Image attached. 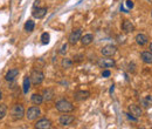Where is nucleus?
I'll list each match as a JSON object with an SVG mask.
<instances>
[{"label":"nucleus","mask_w":152,"mask_h":129,"mask_svg":"<svg viewBox=\"0 0 152 129\" xmlns=\"http://www.w3.org/2000/svg\"><path fill=\"white\" fill-rule=\"evenodd\" d=\"M81 36H82V30L81 28H76V30H74L73 32L70 33V35L68 38V41H69L70 45L74 46V45H76L81 40Z\"/></svg>","instance_id":"5"},{"label":"nucleus","mask_w":152,"mask_h":129,"mask_svg":"<svg viewBox=\"0 0 152 129\" xmlns=\"http://www.w3.org/2000/svg\"><path fill=\"white\" fill-rule=\"evenodd\" d=\"M41 115V109L39 108V106H32L27 109V112L25 113V116L27 117L28 121H34L36 120L39 116Z\"/></svg>","instance_id":"4"},{"label":"nucleus","mask_w":152,"mask_h":129,"mask_svg":"<svg viewBox=\"0 0 152 129\" xmlns=\"http://www.w3.org/2000/svg\"><path fill=\"white\" fill-rule=\"evenodd\" d=\"M125 2H126V6H128L129 8H133V1H132V0H126Z\"/></svg>","instance_id":"28"},{"label":"nucleus","mask_w":152,"mask_h":129,"mask_svg":"<svg viewBox=\"0 0 152 129\" xmlns=\"http://www.w3.org/2000/svg\"><path fill=\"white\" fill-rule=\"evenodd\" d=\"M94 41V35L92 34H86L83 36H81V42L83 46H88Z\"/></svg>","instance_id":"18"},{"label":"nucleus","mask_w":152,"mask_h":129,"mask_svg":"<svg viewBox=\"0 0 152 129\" xmlns=\"http://www.w3.org/2000/svg\"><path fill=\"white\" fill-rule=\"evenodd\" d=\"M151 17H152V12H151Z\"/></svg>","instance_id":"35"},{"label":"nucleus","mask_w":152,"mask_h":129,"mask_svg":"<svg viewBox=\"0 0 152 129\" xmlns=\"http://www.w3.org/2000/svg\"><path fill=\"white\" fill-rule=\"evenodd\" d=\"M116 52H117V47L114 45H107L101 49V53L103 57H111L112 58L116 54Z\"/></svg>","instance_id":"7"},{"label":"nucleus","mask_w":152,"mask_h":129,"mask_svg":"<svg viewBox=\"0 0 152 129\" xmlns=\"http://www.w3.org/2000/svg\"><path fill=\"white\" fill-rule=\"evenodd\" d=\"M125 115H126V117H128L129 120H131V121H133V122H136V121L138 120V117H136V116H135V115H132L131 113H126Z\"/></svg>","instance_id":"27"},{"label":"nucleus","mask_w":152,"mask_h":129,"mask_svg":"<svg viewBox=\"0 0 152 129\" xmlns=\"http://www.w3.org/2000/svg\"><path fill=\"white\" fill-rule=\"evenodd\" d=\"M32 102L34 103V104H36V106H40L42 102H43V97L41 94H33L32 95Z\"/></svg>","instance_id":"20"},{"label":"nucleus","mask_w":152,"mask_h":129,"mask_svg":"<svg viewBox=\"0 0 152 129\" xmlns=\"http://www.w3.org/2000/svg\"><path fill=\"white\" fill-rule=\"evenodd\" d=\"M55 107H56V109L59 112L64 113V114L70 113V112H73L75 109V107L73 106V103L69 102V101H67V100H60V101H58L56 104H55Z\"/></svg>","instance_id":"2"},{"label":"nucleus","mask_w":152,"mask_h":129,"mask_svg":"<svg viewBox=\"0 0 152 129\" xmlns=\"http://www.w3.org/2000/svg\"><path fill=\"white\" fill-rule=\"evenodd\" d=\"M67 49H68V45H67V43H63V45H62V47H61V49H60V52H59V53H60L61 55H64V54L67 53Z\"/></svg>","instance_id":"26"},{"label":"nucleus","mask_w":152,"mask_h":129,"mask_svg":"<svg viewBox=\"0 0 152 129\" xmlns=\"http://www.w3.org/2000/svg\"><path fill=\"white\" fill-rule=\"evenodd\" d=\"M110 70H103V73H102V76L103 78H108V76H110Z\"/></svg>","instance_id":"29"},{"label":"nucleus","mask_w":152,"mask_h":129,"mask_svg":"<svg viewBox=\"0 0 152 129\" xmlns=\"http://www.w3.org/2000/svg\"><path fill=\"white\" fill-rule=\"evenodd\" d=\"M129 112H130L132 115H135L136 117H140V116H142V114H143V112H142L140 107H138V106H136V104H131V106H129Z\"/></svg>","instance_id":"14"},{"label":"nucleus","mask_w":152,"mask_h":129,"mask_svg":"<svg viewBox=\"0 0 152 129\" xmlns=\"http://www.w3.org/2000/svg\"><path fill=\"white\" fill-rule=\"evenodd\" d=\"M122 30L124 31V33H132L135 31V25L130 20H124L122 24Z\"/></svg>","instance_id":"13"},{"label":"nucleus","mask_w":152,"mask_h":129,"mask_svg":"<svg viewBox=\"0 0 152 129\" xmlns=\"http://www.w3.org/2000/svg\"><path fill=\"white\" fill-rule=\"evenodd\" d=\"M30 76H25L24 78V83H22V89H24V94H27L28 92H30Z\"/></svg>","instance_id":"19"},{"label":"nucleus","mask_w":152,"mask_h":129,"mask_svg":"<svg viewBox=\"0 0 152 129\" xmlns=\"http://www.w3.org/2000/svg\"><path fill=\"white\" fill-rule=\"evenodd\" d=\"M19 69L18 68H12V69H9L7 73H6V75H5V80L6 81H14L15 80V78L19 75Z\"/></svg>","instance_id":"11"},{"label":"nucleus","mask_w":152,"mask_h":129,"mask_svg":"<svg viewBox=\"0 0 152 129\" xmlns=\"http://www.w3.org/2000/svg\"><path fill=\"white\" fill-rule=\"evenodd\" d=\"M54 91L53 89H49V88H47V89H45L43 91V94H42V97H43V101H47V102H49V101H52L53 99H54Z\"/></svg>","instance_id":"16"},{"label":"nucleus","mask_w":152,"mask_h":129,"mask_svg":"<svg viewBox=\"0 0 152 129\" xmlns=\"http://www.w3.org/2000/svg\"><path fill=\"white\" fill-rule=\"evenodd\" d=\"M40 2H41L40 0H35V1H34V5H33V8H35V7H39V6H40Z\"/></svg>","instance_id":"31"},{"label":"nucleus","mask_w":152,"mask_h":129,"mask_svg":"<svg viewBox=\"0 0 152 129\" xmlns=\"http://www.w3.org/2000/svg\"><path fill=\"white\" fill-rule=\"evenodd\" d=\"M34 28H35V22L33 20H27L26 24H25V31L30 33L34 31Z\"/></svg>","instance_id":"23"},{"label":"nucleus","mask_w":152,"mask_h":129,"mask_svg":"<svg viewBox=\"0 0 152 129\" xmlns=\"http://www.w3.org/2000/svg\"><path fill=\"white\" fill-rule=\"evenodd\" d=\"M25 107L21 104V103H15L12 108H11V117L14 120V121H19L21 120L24 116H25Z\"/></svg>","instance_id":"1"},{"label":"nucleus","mask_w":152,"mask_h":129,"mask_svg":"<svg viewBox=\"0 0 152 129\" xmlns=\"http://www.w3.org/2000/svg\"><path fill=\"white\" fill-rule=\"evenodd\" d=\"M128 70H129V72H132V73H133V72H135V64H129V68H128Z\"/></svg>","instance_id":"30"},{"label":"nucleus","mask_w":152,"mask_h":129,"mask_svg":"<svg viewBox=\"0 0 152 129\" xmlns=\"http://www.w3.org/2000/svg\"><path fill=\"white\" fill-rule=\"evenodd\" d=\"M136 42H137L138 45H140V46H144V45H146V43L149 42V38H148L145 34H143V33L137 34V35H136Z\"/></svg>","instance_id":"15"},{"label":"nucleus","mask_w":152,"mask_h":129,"mask_svg":"<svg viewBox=\"0 0 152 129\" xmlns=\"http://www.w3.org/2000/svg\"><path fill=\"white\" fill-rule=\"evenodd\" d=\"M140 58H142V60H143V62H145V64H152V53L150 51H145V52H143L142 54H140Z\"/></svg>","instance_id":"17"},{"label":"nucleus","mask_w":152,"mask_h":129,"mask_svg":"<svg viewBox=\"0 0 152 129\" xmlns=\"http://www.w3.org/2000/svg\"><path fill=\"white\" fill-rule=\"evenodd\" d=\"M30 82L34 86H37V85L42 83V81L45 79V74L41 70H39V69H33L30 75Z\"/></svg>","instance_id":"3"},{"label":"nucleus","mask_w":152,"mask_h":129,"mask_svg":"<svg viewBox=\"0 0 152 129\" xmlns=\"http://www.w3.org/2000/svg\"><path fill=\"white\" fill-rule=\"evenodd\" d=\"M140 103H142V106L145 107V108L151 107L152 106V96L151 95H148V96H145L144 99H140Z\"/></svg>","instance_id":"21"},{"label":"nucleus","mask_w":152,"mask_h":129,"mask_svg":"<svg viewBox=\"0 0 152 129\" xmlns=\"http://www.w3.org/2000/svg\"><path fill=\"white\" fill-rule=\"evenodd\" d=\"M150 52H151V53H152V42H151V43H150Z\"/></svg>","instance_id":"32"},{"label":"nucleus","mask_w":152,"mask_h":129,"mask_svg":"<svg viewBox=\"0 0 152 129\" xmlns=\"http://www.w3.org/2000/svg\"><path fill=\"white\" fill-rule=\"evenodd\" d=\"M115 64L116 62L114 59H111V57H104V58L98 59V61H97V64L101 68H110V67H114Z\"/></svg>","instance_id":"6"},{"label":"nucleus","mask_w":152,"mask_h":129,"mask_svg":"<svg viewBox=\"0 0 152 129\" xmlns=\"http://www.w3.org/2000/svg\"><path fill=\"white\" fill-rule=\"evenodd\" d=\"M46 14H47V7H35L33 8V12H32V15L35 19H42L45 18Z\"/></svg>","instance_id":"8"},{"label":"nucleus","mask_w":152,"mask_h":129,"mask_svg":"<svg viewBox=\"0 0 152 129\" xmlns=\"http://www.w3.org/2000/svg\"><path fill=\"white\" fill-rule=\"evenodd\" d=\"M74 120H75V117L73 115H61L60 119H59V122H60L61 126L66 127V126L71 125L74 122Z\"/></svg>","instance_id":"10"},{"label":"nucleus","mask_w":152,"mask_h":129,"mask_svg":"<svg viewBox=\"0 0 152 129\" xmlns=\"http://www.w3.org/2000/svg\"><path fill=\"white\" fill-rule=\"evenodd\" d=\"M34 127L36 129H49L52 128V121L48 119H41L34 125Z\"/></svg>","instance_id":"9"},{"label":"nucleus","mask_w":152,"mask_h":129,"mask_svg":"<svg viewBox=\"0 0 152 129\" xmlns=\"http://www.w3.org/2000/svg\"><path fill=\"white\" fill-rule=\"evenodd\" d=\"M90 96V92L89 91H79L74 94L75 101H84Z\"/></svg>","instance_id":"12"},{"label":"nucleus","mask_w":152,"mask_h":129,"mask_svg":"<svg viewBox=\"0 0 152 129\" xmlns=\"http://www.w3.org/2000/svg\"><path fill=\"white\" fill-rule=\"evenodd\" d=\"M62 68H64V69H69V68H71L73 67V64H74V61L71 60V59H68V58H64L63 60H62Z\"/></svg>","instance_id":"22"},{"label":"nucleus","mask_w":152,"mask_h":129,"mask_svg":"<svg viewBox=\"0 0 152 129\" xmlns=\"http://www.w3.org/2000/svg\"><path fill=\"white\" fill-rule=\"evenodd\" d=\"M49 39H50V35L48 34V33H42V35H41V42L43 43V45H47L48 42H49Z\"/></svg>","instance_id":"25"},{"label":"nucleus","mask_w":152,"mask_h":129,"mask_svg":"<svg viewBox=\"0 0 152 129\" xmlns=\"http://www.w3.org/2000/svg\"><path fill=\"white\" fill-rule=\"evenodd\" d=\"M7 110H8L7 104H5V103L0 104V120H2V119L7 115Z\"/></svg>","instance_id":"24"},{"label":"nucleus","mask_w":152,"mask_h":129,"mask_svg":"<svg viewBox=\"0 0 152 129\" xmlns=\"http://www.w3.org/2000/svg\"><path fill=\"white\" fill-rule=\"evenodd\" d=\"M1 99H2V92L0 91V100H1Z\"/></svg>","instance_id":"33"},{"label":"nucleus","mask_w":152,"mask_h":129,"mask_svg":"<svg viewBox=\"0 0 152 129\" xmlns=\"http://www.w3.org/2000/svg\"><path fill=\"white\" fill-rule=\"evenodd\" d=\"M148 1H152V0H148Z\"/></svg>","instance_id":"34"}]
</instances>
